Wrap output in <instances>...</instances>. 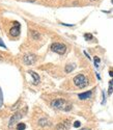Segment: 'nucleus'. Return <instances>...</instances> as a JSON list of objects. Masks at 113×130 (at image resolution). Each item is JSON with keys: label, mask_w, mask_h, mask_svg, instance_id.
I'll use <instances>...</instances> for the list:
<instances>
[{"label": "nucleus", "mask_w": 113, "mask_h": 130, "mask_svg": "<svg viewBox=\"0 0 113 130\" xmlns=\"http://www.w3.org/2000/svg\"><path fill=\"white\" fill-rule=\"evenodd\" d=\"M51 105L56 109H61L64 111H69L72 109V104L64 99H55L51 102Z\"/></svg>", "instance_id": "obj_1"}, {"label": "nucleus", "mask_w": 113, "mask_h": 130, "mask_svg": "<svg viewBox=\"0 0 113 130\" xmlns=\"http://www.w3.org/2000/svg\"><path fill=\"white\" fill-rule=\"evenodd\" d=\"M74 83L80 89H84L85 86L88 85V80L83 74H79L74 78Z\"/></svg>", "instance_id": "obj_2"}, {"label": "nucleus", "mask_w": 113, "mask_h": 130, "mask_svg": "<svg viewBox=\"0 0 113 130\" xmlns=\"http://www.w3.org/2000/svg\"><path fill=\"white\" fill-rule=\"evenodd\" d=\"M51 50L55 53H58L60 55H62L66 51V47L64 44H61V43H53L51 45Z\"/></svg>", "instance_id": "obj_3"}, {"label": "nucleus", "mask_w": 113, "mask_h": 130, "mask_svg": "<svg viewBox=\"0 0 113 130\" xmlns=\"http://www.w3.org/2000/svg\"><path fill=\"white\" fill-rule=\"evenodd\" d=\"M14 23H15V25L9 29V35L14 38H16L20 35V24L18 22H14Z\"/></svg>", "instance_id": "obj_4"}, {"label": "nucleus", "mask_w": 113, "mask_h": 130, "mask_svg": "<svg viewBox=\"0 0 113 130\" xmlns=\"http://www.w3.org/2000/svg\"><path fill=\"white\" fill-rule=\"evenodd\" d=\"M35 60H36V57H35V55H25L24 56V58H23V61H24V63L25 64H27V66H30V64H32V63H34L35 62Z\"/></svg>", "instance_id": "obj_5"}, {"label": "nucleus", "mask_w": 113, "mask_h": 130, "mask_svg": "<svg viewBox=\"0 0 113 130\" xmlns=\"http://www.w3.org/2000/svg\"><path fill=\"white\" fill-rule=\"evenodd\" d=\"M70 127H71V124L69 121H63L56 126L55 130H69Z\"/></svg>", "instance_id": "obj_6"}, {"label": "nucleus", "mask_w": 113, "mask_h": 130, "mask_svg": "<svg viewBox=\"0 0 113 130\" xmlns=\"http://www.w3.org/2000/svg\"><path fill=\"white\" fill-rule=\"evenodd\" d=\"M22 116H23L22 112H16L15 115H13V117L10 118V120H9V127H13V125L20 120L22 118Z\"/></svg>", "instance_id": "obj_7"}, {"label": "nucleus", "mask_w": 113, "mask_h": 130, "mask_svg": "<svg viewBox=\"0 0 113 130\" xmlns=\"http://www.w3.org/2000/svg\"><path fill=\"white\" fill-rule=\"evenodd\" d=\"M92 93L88 91V92H85V93H81V94H79L78 97H79V99L80 100H86V99H89L90 97H91Z\"/></svg>", "instance_id": "obj_8"}, {"label": "nucleus", "mask_w": 113, "mask_h": 130, "mask_svg": "<svg viewBox=\"0 0 113 130\" xmlns=\"http://www.w3.org/2000/svg\"><path fill=\"white\" fill-rule=\"evenodd\" d=\"M29 74L33 77V79H34V84H37L39 81H40V76H39V74H36L35 72H33V71H30Z\"/></svg>", "instance_id": "obj_9"}, {"label": "nucleus", "mask_w": 113, "mask_h": 130, "mask_svg": "<svg viewBox=\"0 0 113 130\" xmlns=\"http://www.w3.org/2000/svg\"><path fill=\"white\" fill-rule=\"evenodd\" d=\"M51 123H50V121L48 120V119H41V120L39 121V125L40 126H48V125H50Z\"/></svg>", "instance_id": "obj_10"}, {"label": "nucleus", "mask_w": 113, "mask_h": 130, "mask_svg": "<svg viewBox=\"0 0 113 130\" xmlns=\"http://www.w3.org/2000/svg\"><path fill=\"white\" fill-rule=\"evenodd\" d=\"M31 37H32L33 40H40L41 39V35L39 34L37 31H35V30H32L31 31Z\"/></svg>", "instance_id": "obj_11"}, {"label": "nucleus", "mask_w": 113, "mask_h": 130, "mask_svg": "<svg viewBox=\"0 0 113 130\" xmlns=\"http://www.w3.org/2000/svg\"><path fill=\"white\" fill-rule=\"evenodd\" d=\"M75 69V66L73 63H70V64H66L65 66V73H71L73 70Z\"/></svg>", "instance_id": "obj_12"}, {"label": "nucleus", "mask_w": 113, "mask_h": 130, "mask_svg": "<svg viewBox=\"0 0 113 130\" xmlns=\"http://www.w3.org/2000/svg\"><path fill=\"white\" fill-rule=\"evenodd\" d=\"M26 128V125L24 124V123H19L18 125H17V129L18 130H24Z\"/></svg>", "instance_id": "obj_13"}, {"label": "nucleus", "mask_w": 113, "mask_h": 130, "mask_svg": "<svg viewBox=\"0 0 113 130\" xmlns=\"http://www.w3.org/2000/svg\"><path fill=\"white\" fill-rule=\"evenodd\" d=\"M84 38H85V40H87V41H89V40H92V35H90V34H85L84 35Z\"/></svg>", "instance_id": "obj_14"}, {"label": "nucleus", "mask_w": 113, "mask_h": 130, "mask_svg": "<svg viewBox=\"0 0 113 130\" xmlns=\"http://www.w3.org/2000/svg\"><path fill=\"white\" fill-rule=\"evenodd\" d=\"M100 61H101V60H100V58L96 56V57H95V66H96L97 68L99 67V63H100Z\"/></svg>", "instance_id": "obj_15"}, {"label": "nucleus", "mask_w": 113, "mask_h": 130, "mask_svg": "<svg viewBox=\"0 0 113 130\" xmlns=\"http://www.w3.org/2000/svg\"><path fill=\"white\" fill-rule=\"evenodd\" d=\"M81 126V123L79 122V121H76V122H74V127H76V128H79Z\"/></svg>", "instance_id": "obj_16"}, {"label": "nucleus", "mask_w": 113, "mask_h": 130, "mask_svg": "<svg viewBox=\"0 0 113 130\" xmlns=\"http://www.w3.org/2000/svg\"><path fill=\"white\" fill-rule=\"evenodd\" d=\"M112 92H113V86H112V85H109V90H108V94H109V95H111V94H112Z\"/></svg>", "instance_id": "obj_17"}, {"label": "nucleus", "mask_w": 113, "mask_h": 130, "mask_svg": "<svg viewBox=\"0 0 113 130\" xmlns=\"http://www.w3.org/2000/svg\"><path fill=\"white\" fill-rule=\"evenodd\" d=\"M0 46H1L2 48H6V46L4 45V43L2 42V40H1V39H0Z\"/></svg>", "instance_id": "obj_18"}, {"label": "nucleus", "mask_w": 113, "mask_h": 130, "mask_svg": "<svg viewBox=\"0 0 113 130\" xmlns=\"http://www.w3.org/2000/svg\"><path fill=\"white\" fill-rule=\"evenodd\" d=\"M62 25H64V26H70V27H72V26H74L73 24H65V23H61Z\"/></svg>", "instance_id": "obj_19"}, {"label": "nucleus", "mask_w": 113, "mask_h": 130, "mask_svg": "<svg viewBox=\"0 0 113 130\" xmlns=\"http://www.w3.org/2000/svg\"><path fill=\"white\" fill-rule=\"evenodd\" d=\"M109 75H110L111 77H113V71H110V72H109Z\"/></svg>", "instance_id": "obj_20"}, {"label": "nucleus", "mask_w": 113, "mask_h": 130, "mask_svg": "<svg viewBox=\"0 0 113 130\" xmlns=\"http://www.w3.org/2000/svg\"><path fill=\"white\" fill-rule=\"evenodd\" d=\"M109 85H112V86H113V79H112V80L109 82Z\"/></svg>", "instance_id": "obj_21"}, {"label": "nucleus", "mask_w": 113, "mask_h": 130, "mask_svg": "<svg viewBox=\"0 0 113 130\" xmlns=\"http://www.w3.org/2000/svg\"><path fill=\"white\" fill-rule=\"evenodd\" d=\"M0 104H1V93H0Z\"/></svg>", "instance_id": "obj_22"}, {"label": "nucleus", "mask_w": 113, "mask_h": 130, "mask_svg": "<svg viewBox=\"0 0 113 130\" xmlns=\"http://www.w3.org/2000/svg\"><path fill=\"white\" fill-rule=\"evenodd\" d=\"M80 130H90V129H87V128H83V129H80Z\"/></svg>", "instance_id": "obj_23"}, {"label": "nucleus", "mask_w": 113, "mask_h": 130, "mask_svg": "<svg viewBox=\"0 0 113 130\" xmlns=\"http://www.w3.org/2000/svg\"><path fill=\"white\" fill-rule=\"evenodd\" d=\"M111 2H112V4H113V0H111Z\"/></svg>", "instance_id": "obj_24"}, {"label": "nucleus", "mask_w": 113, "mask_h": 130, "mask_svg": "<svg viewBox=\"0 0 113 130\" xmlns=\"http://www.w3.org/2000/svg\"><path fill=\"white\" fill-rule=\"evenodd\" d=\"M91 1H93V0H91Z\"/></svg>", "instance_id": "obj_25"}]
</instances>
